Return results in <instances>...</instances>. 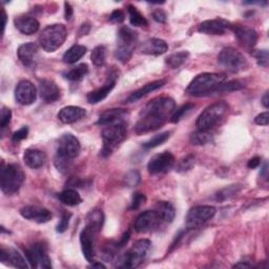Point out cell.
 Wrapping results in <instances>:
<instances>
[{"label": "cell", "instance_id": "7bdbcfd3", "mask_svg": "<svg viewBox=\"0 0 269 269\" xmlns=\"http://www.w3.org/2000/svg\"><path fill=\"white\" fill-rule=\"evenodd\" d=\"M241 188H242V186H240L238 184H233V185H230L228 187L223 188L222 190H220L217 194V199L219 201H224V200H226V199H229L233 196L237 195V193H239L241 190Z\"/></svg>", "mask_w": 269, "mask_h": 269}, {"label": "cell", "instance_id": "9f6ffc18", "mask_svg": "<svg viewBox=\"0 0 269 269\" xmlns=\"http://www.w3.org/2000/svg\"><path fill=\"white\" fill-rule=\"evenodd\" d=\"M64 17L66 20H70L71 17L73 16V8L71 7V5L69 3H65L64 4Z\"/></svg>", "mask_w": 269, "mask_h": 269}, {"label": "cell", "instance_id": "e575fe53", "mask_svg": "<svg viewBox=\"0 0 269 269\" xmlns=\"http://www.w3.org/2000/svg\"><path fill=\"white\" fill-rule=\"evenodd\" d=\"M127 12L129 15V21L130 25L133 27H146L148 26V22L146 18L137 10L136 7L128 6Z\"/></svg>", "mask_w": 269, "mask_h": 269}, {"label": "cell", "instance_id": "1f68e13d", "mask_svg": "<svg viewBox=\"0 0 269 269\" xmlns=\"http://www.w3.org/2000/svg\"><path fill=\"white\" fill-rule=\"evenodd\" d=\"M86 51L87 49L84 46L76 44V46H73L64 53L62 59L65 63H69V64L75 63L86 54Z\"/></svg>", "mask_w": 269, "mask_h": 269}, {"label": "cell", "instance_id": "816d5d0a", "mask_svg": "<svg viewBox=\"0 0 269 269\" xmlns=\"http://www.w3.org/2000/svg\"><path fill=\"white\" fill-rule=\"evenodd\" d=\"M124 19H125V16L121 10L114 11L109 16V20L111 22H116V24H121V22L124 21Z\"/></svg>", "mask_w": 269, "mask_h": 269}, {"label": "cell", "instance_id": "8992f818", "mask_svg": "<svg viewBox=\"0 0 269 269\" xmlns=\"http://www.w3.org/2000/svg\"><path fill=\"white\" fill-rule=\"evenodd\" d=\"M66 37V28L63 25L56 24L48 26L41 32L39 36V42L41 48L44 51L48 53H52L57 51L62 46Z\"/></svg>", "mask_w": 269, "mask_h": 269}, {"label": "cell", "instance_id": "4dcf8cb0", "mask_svg": "<svg viewBox=\"0 0 269 269\" xmlns=\"http://www.w3.org/2000/svg\"><path fill=\"white\" fill-rule=\"evenodd\" d=\"M58 199L60 200V202H62L63 204L67 206H76L79 205L82 202V198L80 197V195L75 189L72 188L61 191L58 195Z\"/></svg>", "mask_w": 269, "mask_h": 269}, {"label": "cell", "instance_id": "94428289", "mask_svg": "<svg viewBox=\"0 0 269 269\" xmlns=\"http://www.w3.org/2000/svg\"><path fill=\"white\" fill-rule=\"evenodd\" d=\"M2 14H3V20H4V22H3V34H4L5 30H6V26H7V14H6L5 10L2 11Z\"/></svg>", "mask_w": 269, "mask_h": 269}, {"label": "cell", "instance_id": "e0dca14e", "mask_svg": "<svg viewBox=\"0 0 269 269\" xmlns=\"http://www.w3.org/2000/svg\"><path fill=\"white\" fill-rule=\"evenodd\" d=\"M232 28L233 25L226 19L217 18L202 22L198 27V32L206 35H224Z\"/></svg>", "mask_w": 269, "mask_h": 269}, {"label": "cell", "instance_id": "ee69618b", "mask_svg": "<svg viewBox=\"0 0 269 269\" xmlns=\"http://www.w3.org/2000/svg\"><path fill=\"white\" fill-rule=\"evenodd\" d=\"M141 182V175L137 170H130L124 177V184L127 187H134Z\"/></svg>", "mask_w": 269, "mask_h": 269}, {"label": "cell", "instance_id": "ffe728a7", "mask_svg": "<svg viewBox=\"0 0 269 269\" xmlns=\"http://www.w3.org/2000/svg\"><path fill=\"white\" fill-rule=\"evenodd\" d=\"M116 80H117V76L115 74H110L107 80L105 81V83L101 87L95 89V91L91 92L86 96L87 102L91 104H97L103 101L109 95V93L113 91V88L116 85Z\"/></svg>", "mask_w": 269, "mask_h": 269}, {"label": "cell", "instance_id": "5b68a950", "mask_svg": "<svg viewBox=\"0 0 269 269\" xmlns=\"http://www.w3.org/2000/svg\"><path fill=\"white\" fill-rule=\"evenodd\" d=\"M126 137V124L124 121H119L105 125L102 130L103 147L101 155L103 157L109 156L113 150L121 143Z\"/></svg>", "mask_w": 269, "mask_h": 269}, {"label": "cell", "instance_id": "8d00e7d4", "mask_svg": "<svg viewBox=\"0 0 269 269\" xmlns=\"http://www.w3.org/2000/svg\"><path fill=\"white\" fill-rule=\"evenodd\" d=\"M169 137H170L169 131H164V132H160L158 134H155L152 138H150L149 140H147L143 143V147L146 148V149H150V148H155L157 146H160L164 142H166L169 139Z\"/></svg>", "mask_w": 269, "mask_h": 269}, {"label": "cell", "instance_id": "cb8c5ba5", "mask_svg": "<svg viewBox=\"0 0 269 269\" xmlns=\"http://www.w3.org/2000/svg\"><path fill=\"white\" fill-rule=\"evenodd\" d=\"M0 261L16 268L27 269L29 267L24 257L16 249L11 247H2V249H0Z\"/></svg>", "mask_w": 269, "mask_h": 269}, {"label": "cell", "instance_id": "ac0fdd59", "mask_svg": "<svg viewBox=\"0 0 269 269\" xmlns=\"http://www.w3.org/2000/svg\"><path fill=\"white\" fill-rule=\"evenodd\" d=\"M20 215L25 219L36 222L38 224L47 223L51 221L53 218L52 213L48 208L34 206V205H28V206L22 207L20 209Z\"/></svg>", "mask_w": 269, "mask_h": 269}, {"label": "cell", "instance_id": "6125c7cd", "mask_svg": "<svg viewBox=\"0 0 269 269\" xmlns=\"http://www.w3.org/2000/svg\"><path fill=\"white\" fill-rule=\"evenodd\" d=\"M91 267H93V268H95V267H97V268H105V266L102 263H94V262L92 263Z\"/></svg>", "mask_w": 269, "mask_h": 269}, {"label": "cell", "instance_id": "9c48e42d", "mask_svg": "<svg viewBox=\"0 0 269 269\" xmlns=\"http://www.w3.org/2000/svg\"><path fill=\"white\" fill-rule=\"evenodd\" d=\"M151 247V242L147 239H142L134 243L128 252L124 255L121 260V265L119 267L124 268H134L141 265L146 259Z\"/></svg>", "mask_w": 269, "mask_h": 269}, {"label": "cell", "instance_id": "3957f363", "mask_svg": "<svg viewBox=\"0 0 269 269\" xmlns=\"http://www.w3.org/2000/svg\"><path fill=\"white\" fill-rule=\"evenodd\" d=\"M176 102L170 97H158L149 101L141 111L140 116L149 117L162 122H166L167 118L175 113Z\"/></svg>", "mask_w": 269, "mask_h": 269}, {"label": "cell", "instance_id": "c3c4849f", "mask_svg": "<svg viewBox=\"0 0 269 269\" xmlns=\"http://www.w3.org/2000/svg\"><path fill=\"white\" fill-rule=\"evenodd\" d=\"M12 119V111L8 107L2 108V115H0V127L6 128Z\"/></svg>", "mask_w": 269, "mask_h": 269}, {"label": "cell", "instance_id": "30bf717a", "mask_svg": "<svg viewBox=\"0 0 269 269\" xmlns=\"http://www.w3.org/2000/svg\"><path fill=\"white\" fill-rule=\"evenodd\" d=\"M216 212V208L210 205H199L190 208L186 216L187 228L194 229L202 226L215 217Z\"/></svg>", "mask_w": 269, "mask_h": 269}, {"label": "cell", "instance_id": "ba28073f", "mask_svg": "<svg viewBox=\"0 0 269 269\" xmlns=\"http://www.w3.org/2000/svg\"><path fill=\"white\" fill-rule=\"evenodd\" d=\"M219 64L230 73H239L247 69L248 62L246 57L234 48L223 49L218 56Z\"/></svg>", "mask_w": 269, "mask_h": 269}, {"label": "cell", "instance_id": "4fadbf2b", "mask_svg": "<svg viewBox=\"0 0 269 269\" xmlns=\"http://www.w3.org/2000/svg\"><path fill=\"white\" fill-rule=\"evenodd\" d=\"M100 230L97 228L91 226V225H86L81 234H80V244H81V249L83 253L84 258L86 261L89 263L94 262L95 258V241L96 237Z\"/></svg>", "mask_w": 269, "mask_h": 269}, {"label": "cell", "instance_id": "7402d4cb", "mask_svg": "<svg viewBox=\"0 0 269 269\" xmlns=\"http://www.w3.org/2000/svg\"><path fill=\"white\" fill-rule=\"evenodd\" d=\"M39 94L47 103H52L60 98V88L53 80L42 79L39 80Z\"/></svg>", "mask_w": 269, "mask_h": 269}, {"label": "cell", "instance_id": "603a6c76", "mask_svg": "<svg viewBox=\"0 0 269 269\" xmlns=\"http://www.w3.org/2000/svg\"><path fill=\"white\" fill-rule=\"evenodd\" d=\"M38 48L35 43L29 42L22 44L18 48L17 56L20 62L27 67H33L36 64Z\"/></svg>", "mask_w": 269, "mask_h": 269}, {"label": "cell", "instance_id": "680465c9", "mask_svg": "<svg viewBox=\"0 0 269 269\" xmlns=\"http://www.w3.org/2000/svg\"><path fill=\"white\" fill-rule=\"evenodd\" d=\"M234 267L236 268H252L253 267V264L252 263H249L248 261H240V262H238V263H236L235 265H234Z\"/></svg>", "mask_w": 269, "mask_h": 269}, {"label": "cell", "instance_id": "7a4b0ae2", "mask_svg": "<svg viewBox=\"0 0 269 269\" xmlns=\"http://www.w3.org/2000/svg\"><path fill=\"white\" fill-rule=\"evenodd\" d=\"M25 172L16 164H5L3 161L0 169V186L6 195H13L19 190L25 182Z\"/></svg>", "mask_w": 269, "mask_h": 269}, {"label": "cell", "instance_id": "f6af8a7d", "mask_svg": "<svg viewBox=\"0 0 269 269\" xmlns=\"http://www.w3.org/2000/svg\"><path fill=\"white\" fill-rule=\"evenodd\" d=\"M253 56L256 58L258 64L262 67H267L269 63V54L267 50H258L253 53Z\"/></svg>", "mask_w": 269, "mask_h": 269}, {"label": "cell", "instance_id": "bcb514c9", "mask_svg": "<svg viewBox=\"0 0 269 269\" xmlns=\"http://www.w3.org/2000/svg\"><path fill=\"white\" fill-rule=\"evenodd\" d=\"M71 218H72V214H71V213H66V212H65V213L62 214L61 219H60V222L58 223L57 228H56L57 233L62 234V233H64L67 228H69Z\"/></svg>", "mask_w": 269, "mask_h": 269}, {"label": "cell", "instance_id": "2e32d148", "mask_svg": "<svg viewBox=\"0 0 269 269\" xmlns=\"http://www.w3.org/2000/svg\"><path fill=\"white\" fill-rule=\"evenodd\" d=\"M15 98L22 105H31L37 99V89L29 80L20 81L15 89Z\"/></svg>", "mask_w": 269, "mask_h": 269}, {"label": "cell", "instance_id": "277c9868", "mask_svg": "<svg viewBox=\"0 0 269 269\" xmlns=\"http://www.w3.org/2000/svg\"><path fill=\"white\" fill-rule=\"evenodd\" d=\"M138 33L128 27H122L117 36V47L115 51L116 58L122 63L127 62L137 47Z\"/></svg>", "mask_w": 269, "mask_h": 269}, {"label": "cell", "instance_id": "d4e9b609", "mask_svg": "<svg viewBox=\"0 0 269 269\" xmlns=\"http://www.w3.org/2000/svg\"><path fill=\"white\" fill-rule=\"evenodd\" d=\"M86 115V110L79 106H65L58 114V118L62 123L71 124L79 121Z\"/></svg>", "mask_w": 269, "mask_h": 269}, {"label": "cell", "instance_id": "7dc6e473", "mask_svg": "<svg viewBox=\"0 0 269 269\" xmlns=\"http://www.w3.org/2000/svg\"><path fill=\"white\" fill-rule=\"evenodd\" d=\"M73 160H69L66 158H63V157L60 156H56V159H55V165L57 167V169L61 172H67L71 168V163Z\"/></svg>", "mask_w": 269, "mask_h": 269}, {"label": "cell", "instance_id": "83f0119b", "mask_svg": "<svg viewBox=\"0 0 269 269\" xmlns=\"http://www.w3.org/2000/svg\"><path fill=\"white\" fill-rule=\"evenodd\" d=\"M127 116V110L124 108H110L102 113L97 121L99 125H108L115 122L124 121V118Z\"/></svg>", "mask_w": 269, "mask_h": 269}, {"label": "cell", "instance_id": "9a60e30c", "mask_svg": "<svg viewBox=\"0 0 269 269\" xmlns=\"http://www.w3.org/2000/svg\"><path fill=\"white\" fill-rule=\"evenodd\" d=\"M162 220L156 210H146L141 213L133 224V228L138 233H147L158 228Z\"/></svg>", "mask_w": 269, "mask_h": 269}, {"label": "cell", "instance_id": "7c38bea8", "mask_svg": "<svg viewBox=\"0 0 269 269\" xmlns=\"http://www.w3.org/2000/svg\"><path fill=\"white\" fill-rule=\"evenodd\" d=\"M81 145L79 140L72 133H64L58 140L57 155L69 160L75 159L79 156Z\"/></svg>", "mask_w": 269, "mask_h": 269}, {"label": "cell", "instance_id": "74e56055", "mask_svg": "<svg viewBox=\"0 0 269 269\" xmlns=\"http://www.w3.org/2000/svg\"><path fill=\"white\" fill-rule=\"evenodd\" d=\"M104 221V216L103 213L99 209H95L89 213L86 217V225H91L98 230H101L102 224Z\"/></svg>", "mask_w": 269, "mask_h": 269}, {"label": "cell", "instance_id": "d6986e66", "mask_svg": "<svg viewBox=\"0 0 269 269\" xmlns=\"http://www.w3.org/2000/svg\"><path fill=\"white\" fill-rule=\"evenodd\" d=\"M238 42L245 49L252 50L258 42V33L249 27L237 26L234 30Z\"/></svg>", "mask_w": 269, "mask_h": 269}, {"label": "cell", "instance_id": "ab89813d", "mask_svg": "<svg viewBox=\"0 0 269 269\" xmlns=\"http://www.w3.org/2000/svg\"><path fill=\"white\" fill-rule=\"evenodd\" d=\"M244 84L239 80H232V81H224L217 89L216 93H229L239 91V89L243 88Z\"/></svg>", "mask_w": 269, "mask_h": 269}, {"label": "cell", "instance_id": "836d02e7", "mask_svg": "<svg viewBox=\"0 0 269 269\" xmlns=\"http://www.w3.org/2000/svg\"><path fill=\"white\" fill-rule=\"evenodd\" d=\"M213 133L209 130L199 129L193 132L189 137V141L193 145H206L213 141Z\"/></svg>", "mask_w": 269, "mask_h": 269}, {"label": "cell", "instance_id": "8fae6325", "mask_svg": "<svg viewBox=\"0 0 269 269\" xmlns=\"http://www.w3.org/2000/svg\"><path fill=\"white\" fill-rule=\"evenodd\" d=\"M31 267L38 269L52 268V262L48 255L47 246L42 243H36L26 253Z\"/></svg>", "mask_w": 269, "mask_h": 269}, {"label": "cell", "instance_id": "6f0895ef", "mask_svg": "<svg viewBox=\"0 0 269 269\" xmlns=\"http://www.w3.org/2000/svg\"><path fill=\"white\" fill-rule=\"evenodd\" d=\"M129 238H130V233H129V232L125 233V234L122 236L121 240L117 243V247L120 248V247H122V246H124V245L127 243V241L129 240Z\"/></svg>", "mask_w": 269, "mask_h": 269}, {"label": "cell", "instance_id": "484cf974", "mask_svg": "<svg viewBox=\"0 0 269 269\" xmlns=\"http://www.w3.org/2000/svg\"><path fill=\"white\" fill-rule=\"evenodd\" d=\"M16 29L25 35H32L39 30V22L32 16H18L14 20Z\"/></svg>", "mask_w": 269, "mask_h": 269}, {"label": "cell", "instance_id": "f907efd6", "mask_svg": "<svg viewBox=\"0 0 269 269\" xmlns=\"http://www.w3.org/2000/svg\"><path fill=\"white\" fill-rule=\"evenodd\" d=\"M28 134H29V128L28 126H24V127H21L19 130L15 131L14 134H13V137H12V141L17 143L19 141H22V140H25L27 137H28Z\"/></svg>", "mask_w": 269, "mask_h": 269}, {"label": "cell", "instance_id": "6da1fadb", "mask_svg": "<svg viewBox=\"0 0 269 269\" xmlns=\"http://www.w3.org/2000/svg\"><path fill=\"white\" fill-rule=\"evenodd\" d=\"M226 81V76L218 73H204L198 75L187 86L186 93L190 96L201 97L216 93L218 87Z\"/></svg>", "mask_w": 269, "mask_h": 269}, {"label": "cell", "instance_id": "f5cc1de1", "mask_svg": "<svg viewBox=\"0 0 269 269\" xmlns=\"http://www.w3.org/2000/svg\"><path fill=\"white\" fill-rule=\"evenodd\" d=\"M152 18L155 21L159 22V24H164V22H166L167 15L163 10H156L152 13Z\"/></svg>", "mask_w": 269, "mask_h": 269}, {"label": "cell", "instance_id": "91938a15", "mask_svg": "<svg viewBox=\"0 0 269 269\" xmlns=\"http://www.w3.org/2000/svg\"><path fill=\"white\" fill-rule=\"evenodd\" d=\"M262 104L264 105V107H266V108H268V106H269V99H268V92H266V93H265V95L263 96V98H262Z\"/></svg>", "mask_w": 269, "mask_h": 269}, {"label": "cell", "instance_id": "4316f807", "mask_svg": "<svg viewBox=\"0 0 269 269\" xmlns=\"http://www.w3.org/2000/svg\"><path fill=\"white\" fill-rule=\"evenodd\" d=\"M24 161L27 166L32 169H38L42 167L47 161V155L40 149L30 148L27 149L24 153Z\"/></svg>", "mask_w": 269, "mask_h": 269}, {"label": "cell", "instance_id": "d590c367", "mask_svg": "<svg viewBox=\"0 0 269 269\" xmlns=\"http://www.w3.org/2000/svg\"><path fill=\"white\" fill-rule=\"evenodd\" d=\"M189 57V53L186 51L182 52H178L175 54L169 55L165 59V63L170 67V69H179Z\"/></svg>", "mask_w": 269, "mask_h": 269}, {"label": "cell", "instance_id": "44dd1931", "mask_svg": "<svg viewBox=\"0 0 269 269\" xmlns=\"http://www.w3.org/2000/svg\"><path fill=\"white\" fill-rule=\"evenodd\" d=\"M168 46L166 41L159 38H149L142 42L139 47V51L145 55L159 56L166 53Z\"/></svg>", "mask_w": 269, "mask_h": 269}, {"label": "cell", "instance_id": "52a82bcc", "mask_svg": "<svg viewBox=\"0 0 269 269\" xmlns=\"http://www.w3.org/2000/svg\"><path fill=\"white\" fill-rule=\"evenodd\" d=\"M228 105L223 102H217L207 106L197 119V126L202 130H210L226 114Z\"/></svg>", "mask_w": 269, "mask_h": 269}, {"label": "cell", "instance_id": "f1b7e54d", "mask_svg": "<svg viewBox=\"0 0 269 269\" xmlns=\"http://www.w3.org/2000/svg\"><path fill=\"white\" fill-rule=\"evenodd\" d=\"M166 83V80H157V81H152V82H149L147 84H145L143 87L139 88L138 91L131 93L127 99H126V102L127 103H132V102H136L138 100H140L141 98H143L144 96L148 95L149 93L153 92V91H157V89L162 87L164 84Z\"/></svg>", "mask_w": 269, "mask_h": 269}, {"label": "cell", "instance_id": "b9f144b4", "mask_svg": "<svg viewBox=\"0 0 269 269\" xmlns=\"http://www.w3.org/2000/svg\"><path fill=\"white\" fill-rule=\"evenodd\" d=\"M194 107H195V104H193V103H186V104L182 105L180 108H178V109L175 110V113L170 117V121L172 123H178L187 113H189V111Z\"/></svg>", "mask_w": 269, "mask_h": 269}, {"label": "cell", "instance_id": "f546056e", "mask_svg": "<svg viewBox=\"0 0 269 269\" xmlns=\"http://www.w3.org/2000/svg\"><path fill=\"white\" fill-rule=\"evenodd\" d=\"M156 213L158 214L162 222L171 223L176 217V208L168 201H160L156 206Z\"/></svg>", "mask_w": 269, "mask_h": 269}, {"label": "cell", "instance_id": "5bb4252c", "mask_svg": "<svg viewBox=\"0 0 269 269\" xmlns=\"http://www.w3.org/2000/svg\"><path fill=\"white\" fill-rule=\"evenodd\" d=\"M175 157L169 151H163L155 155L147 164V170L150 175L164 174L170 170L175 165Z\"/></svg>", "mask_w": 269, "mask_h": 269}, {"label": "cell", "instance_id": "d6a6232c", "mask_svg": "<svg viewBox=\"0 0 269 269\" xmlns=\"http://www.w3.org/2000/svg\"><path fill=\"white\" fill-rule=\"evenodd\" d=\"M88 74V66L85 63L79 64L73 69H71L70 71H67L66 73L63 74L64 78L70 80V81H80L82 80L86 75Z\"/></svg>", "mask_w": 269, "mask_h": 269}, {"label": "cell", "instance_id": "db71d44e", "mask_svg": "<svg viewBox=\"0 0 269 269\" xmlns=\"http://www.w3.org/2000/svg\"><path fill=\"white\" fill-rule=\"evenodd\" d=\"M255 122L259 125H268L269 123V114L268 111H265V113H262L260 115H258L256 118H255Z\"/></svg>", "mask_w": 269, "mask_h": 269}, {"label": "cell", "instance_id": "681fc988", "mask_svg": "<svg viewBox=\"0 0 269 269\" xmlns=\"http://www.w3.org/2000/svg\"><path fill=\"white\" fill-rule=\"evenodd\" d=\"M145 201H146V197L143 194L136 193L132 196V200H131V204H130L129 209L133 210V209L139 208Z\"/></svg>", "mask_w": 269, "mask_h": 269}, {"label": "cell", "instance_id": "11a10c76", "mask_svg": "<svg viewBox=\"0 0 269 269\" xmlns=\"http://www.w3.org/2000/svg\"><path fill=\"white\" fill-rule=\"evenodd\" d=\"M260 164H261V158H260V157H254V158H252L248 161L247 167L251 168V169H255V168L259 167Z\"/></svg>", "mask_w": 269, "mask_h": 269}, {"label": "cell", "instance_id": "60d3db41", "mask_svg": "<svg viewBox=\"0 0 269 269\" xmlns=\"http://www.w3.org/2000/svg\"><path fill=\"white\" fill-rule=\"evenodd\" d=\"M195 162H196V158L194 155H188L186 157H184L183 159L180 160V162L178 163L176 170L178 172H186L188 170H190L194 166H195Z\"/></svg>", "mask_w": 269, "mask_h": 269}, {"label": "cell", "instance_id": "f35d334b", "mask_svg": "<svg viewBox=\"0 0 269 269\" xmlns=\"http://www.w3.org/2000/svg\"><path fill=\"white\" fill-rule=\"evenodd\" d=\"M91 60L94 65L96 66H102L105 63L106 60V49L104 46H98L96 47L91 55Z\"/></svg>", "mask_w": 269, "mask_h": 269}]
</instances>
